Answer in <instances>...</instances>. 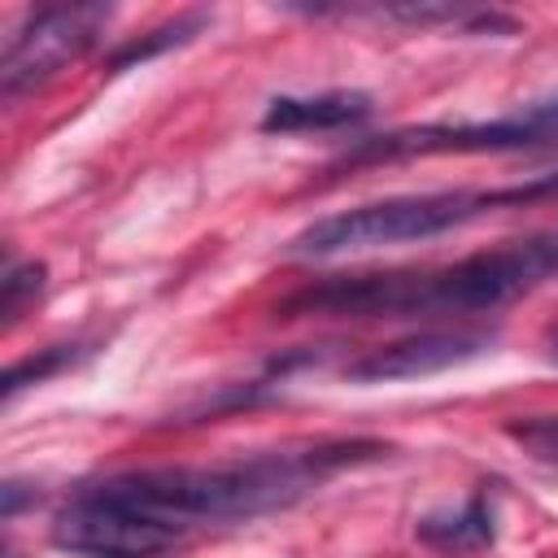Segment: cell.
Listing matches in <instances>:
<instances>
[{"label": "cell", "mask_w": 558, "mask_h": 558, "mask_svg": "<svg viewBox=\"0 0 558 558\" xmlns=\"http://www.w3.org/2000/svg\"><path fill=\"white\" fill-rule=\"evenodd\" d=\"M488 209V187H458V192H414L388 196L371 205H353L301 227L283 253L288 257H340V253H371L388 244H423L445 231H458Z\"/></svg>", "instance_id": "obj_3"}, {"label": "cell", "mask_w": 558, "mask_h": 558, "mask_svg": "<svg viewBox=\"0 0 558 558\" xmlns=\"http://www.w3.org/2000/svg\"><path fill=\"white\" fill-rule=\"evenodd\" d=\"M501 432L541 466L558 471V414H519V418H506Z\"/></svg>", "instance_id": "obj_11"}, {"label": "cell", "mask_w": 558, "mask_h": 558, "mask_svg": "<svg viewBox=\"0 0 558 558\" xmlns=\"http://www.w3.org/2000/svg\"><path fill=\"white\" fill-rule=\"evenodd\" d=\"M209 17H214V13H205V9H187V13H179V17L161 22V26H153L148 35H140V39L113 48V52H109V74H122V70H131V65H144V61H153V57H161V52H170V48L196 39V35L209 26Z\"/></svg>", "instance_id": "obj_10"}, {"label": "cell", "mask_w": 558, "mask_h": 558, "mask_svg": "<svg viewBox=\"0 0 558 558\" xmlns=\"http://www.w3.org/2000/svg\"><path fill=\"white\" fill-rule=\"evenodd\" d=\"M109 17H113V4H100V0L31 9L13 26V35L0 52V92H4V100H17V96L44 87L70 61L87 57L100 44Z\"/></svg>", "instance_id": "obj_5"}, {"label": "cell", "mask_w": 558, "mask_h": 558, "mask_svg": "<svg viewBox=\"0 0 558 558\" xmlns=\"http://www.w3.org/2000/svg\"><path fill=\"white\" fill-rule=\"evenodd\" d=\"M83 357V349L78 344H48V349H39L35 357H22V362H13L9 371H4V401L9 397H17L22 388H31V384H44V379H52L57 371H65L70 362H78Z\"/></svg>", "instance_id": "obj_12"}, {"label": "cell", "mask_w": 558, "mask_h": 558, "mask_svg": "<svg viewBox=\"0 0 558 558\" xmlns=\"http://www.w3.org/2000/svg\"><path fill=\"white\" fill-rule=\"evenodd\" d=\"M493 349V331H471V327H453V331H414L388 344L366 349L362 357H353L344 366L349 384H392V379H418V375H436L449 366H462L480 353Z\"/></svg>", "instance_id": "obj_7"}, {"label": "cell", "mask_w": 558, "mask_h": 558, "mask_svg": "<svg viewBox=\"0 0 558 558\" xmlns=\"http://www.w3.org/2000/svg\"><path fill=\"white\" fill-rule=\"evenodd\" d=\"M0 497H4V523H13V519H17V510H22L26 501H31V506L39 501V493H35V488L26 493V484H22V480H4Z\"/></svg>", "instance_id": "obj_14"}, {"label": "cell", "mask_w": 558, "mask_h": 558, "mask_svg": "<svg viewBox=\"0 0 558 558\" xmlns=\"http://www.w3.org/2000/svg\"><path fill=\"white\" fill-rule=\"evenodd\" d=\"M44 279H48L44 262H17V266L4 270V279H0V318H4V327L17 323L22 310L44 292Z\"/></svg>", "instance_id": "obj_13"}, {"label": "cell", "mask_w": 558, "mask_h": 558, "mask_svg": "<svg viewBox=\"0 0 558 558\" xmlns=\"http://www.w3.org/2000/svg\"><path fill=\"white\" fill-rule=\"evenodd\" d=\"M418 541H427L432 549L445 554H471V549H488L497 527H493V506L484 493H475L462 510H445V514H427L418 519Z\"/></svg>", "instance_id": "obj_9"}, {"label": "cell", "mask_w": 558, "mask_h": 558, "mask_svg": "<svg viewBox=\"0 0 558 558\" xmlns=\"http://www.w3.org/2000/svg\"><path fill=\"white\" fill-rule=\"evenodd\" d=\"M52 545L78 558H166L183 545V527L153 519L144 510H131L122 501H109L92 493L87 484L57 510L52 519Z\"/></svg>", "instance_id": "obj_6"}, {"label": "cell", "mask_w": 558, "mask_h": 558, "mask_svg": "<svg viewBox=\"0 0 558 558\" xmlns=\"http://www.w3.org/2000/svg\"><path fill=\"white\" fill-rule=\"evenodd\" d=\"M554 144H558V92L484 122H423L357 140L353 148H344L336 170H357L401 157H445V153H536Z\"/></svg>", "instance_id": "obj_4"}, {"label": "cell", "mask_w": 558, "mask_h": 558, "mask_svg": "<svg viewBox=\"0 0 558 558\" xmlns=\"http://www.w3.org/2000/svg\"><path fill=\"white\" fill-rule=\"evenodd\" d=\"M392 445L375 436H340L314 445L266 449L248 458H227L209 466H144V471H113L92 480L87 488L144 510L166 523H244L275 510H288L318 493L344 466L379 462Z\"/></svg>", "instance_id": "obj_1"}, {"label": "cell", "mask_w": 558, "mask_h": 558, "mask_svg": "<svg viewBox=\"0 0 558 558\" xmlns=\"http://www.w3.org/2000/svg\"><path fill=\"white\" fill-rule=\"evenodd\" d=\"M549 357H554V362H558V340H554V344H549Z\"/></svg>", "instance_id": "obj_15"}, {"label": "cell", "mask_w": 558, "mask_h": 558, "mask_svg": "<svg viewBox=\"0 0 558 558\" xmlns=\"http://www.w3.org/2000/svg\"><path fill=\"white\" fill-rule=\"evenodd\" d=\"M558 275V227L497 248H480L449 266L331 275L275 301V318H418L501 310Z\"/></svg>", "instance_id": "obj_2"}, {"label": "cell", "mask_w": 558, "mask_h": 558, "mask_svg": "<svg viewBox=\"0 0 558 558\" xmlns=\"http://www.w3.org/2000/svg\"><path fill=\"white\" fill-rule=\"evenodd\" d=\"M375 100L357 87H336L318 96H275L262 113V131L270 135H296V131H340L362 118H371Z\"/></svg>", "instance_id": "obj_8"}]
</instances>
